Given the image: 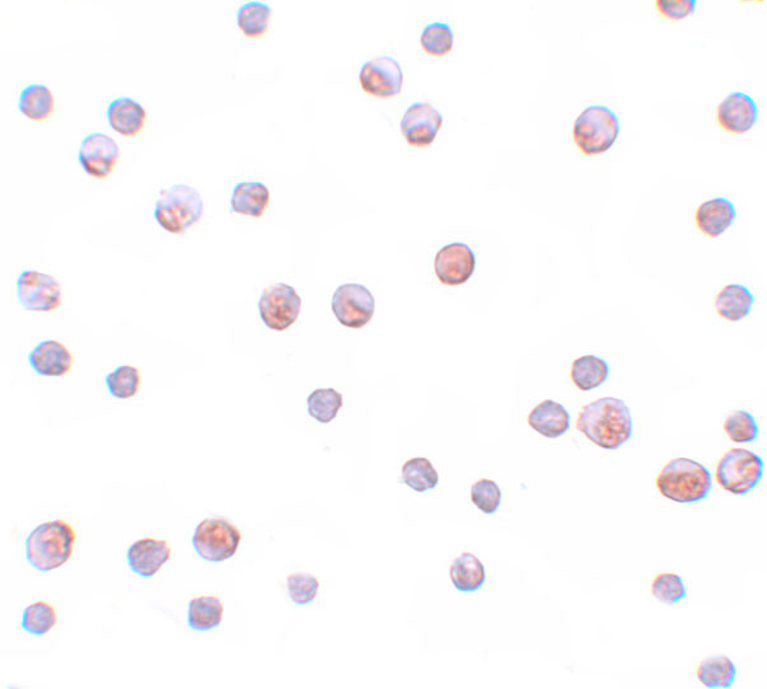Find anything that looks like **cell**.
Segmentation results:
<instances>
[{"instance_id": "1", "label": "cell", "mask_w": 767, "mask_h": 689, "mask_svg": "<svg viewBox=\"0 0 767 689\" xmlns=\"http://www.w3.org/2000/svg\"><path fill=\"white\" fill-rule=\"evenodd\" d=\"M577 429L597 447L617 451L633 437L634 420L624 401L603 397L583 407Z\"/></svg>"}, {"instance_id": "2", "label": "cell", "mask_w": 767, "mask_h": 689, "mask_svg": "<svg viewBox=\"0 0 767 689\" xmlns=\"http://www.w3.org/2000/svg\"><path fill=\"white\" fill-rule=\"evenodd\" d=\"M77 533L64 519L37 526L26 538V559L41 573L59 569L72 559Z\"/></svg>"}, {"instance_id": "3", "label": "cell", "mask_w": 767, "mask_h": 689, "mask_svg": "<svg viewBox=\"0 0 767 689\" xmlns=\"http://www.w3.org/2000/svg\"><path fill=\"white\" fill-rule=\"evenodd\" d=\"M656 485L663 498L678 504H692L708 498L713 477L703 463L680 457L662 468Z\"/></svg>"}, {"instance_id": "4", "label": "cell", "mask_w": 767, "mask_h": 689, "mask_svg": "<svg viewBox=\"0 0 767 689\" xmlns=\"http://www.w3.org/2000/svg\"><path fill=\"white\" fill-rule=\"evenodd\" d=\"M204 203L199 191L177 184L162 190L154 208L158 226L172 234H182L203 217Z\"/></svg>"}, {"instance_id": "5", "label": "cell", "mask_w": 767, "mask_h": 689, "mask_svg": "<svg viewBox=\"0 0 767 689\" xmlns=\"http://www.w3.org/2000/svg\"><path fill=\"white\" fill-rule=\"evenodd\" d=\"M619 135V117L607 106H589L574 121V144L583 156L609 152Z\"/></svg>"}, {"instance_id": "6", "label": "cell", "mask_w": 767, "mask_h": 689, "mask_svg": "<svg viewBox=\"0 0 767 689\" xmlns=\"http://www.w3.org/2000/svg\"><path fill=\"white\" fill-rule=\"evenodd\" d=\"M764 475V462L756 453L733 448L719 459L715 478L722 489L742 496L754 490Z\"/></svg>"}, {"instance_id": "7", "label": "cell", "mask_w": 767, "mask_h": 689, "mask_svg": "<svg viewBox=\"0 0 767 689\" xmlns=\"http://www.w3.org/2000/svg\"><path fill=\"white\" fill-rule=\"evenodd\" d=\"M242 533L224 518H208L195 528L193 547L200 559L223 562L232 559L240 547Z\"/></svg>"}, {"instance_id": "8", "label": "cell", "mask_w": 767, "mask_h": 689, "mask_svg": "<svg viewBox=\"0 0 767 689\" xmlns=\"http://www.w3.org/2000/svg\"><path fill=\"white\" fill-rule=\"evenodd\" d=\"M301 308L302 299L297 290L284 283L266 288L259 301L261 321L270 330L278 332L288 330L297 322Z\"/></svg>"}, {"instance_id": "9", "label": "cell", "mask_w": 767, "mask_h": 689, "mask_svg": "<svg viewBox=\"0 0 767 689\" xmlns=\"http://www.w3.org/2000/svg\"><path fill=\"white\" fill-rule=\"evenodd\" d=\"M17 298L26 311L53 312L62 306V285L53 276L25 270L17 279Z\"/></svg>"}, {"instance_id": "10", "label": "cell", "mask_w": 767, "mask_h": 689, "mask_svg": "<svg viewBox=\"0 0 767 689\" xmlns=\"http://www.w3.org/2000/svg\"><path fill=\"white\" fill-rule=\"evenodd\" d=\"M331 309L340 325L359 330L372 321L376 301L364 285L344 284L336 289Z\"/></svg>"}, {"instance_id": "11", "label": "cell", "mask_w": 767, "mask_h": 689, "mask_svg": "<svg viewBox=\"0 0 767 689\" xmlns=\"http://www.w3.org/2000/svg\"><path fill=\"white\" fill-rule=\"evenodd\" d=\"M363 91L377 98H392L400 95L404 84V72L392 56H378L368 60L359 73Z\"/></svg>"}, {"instance_id": "12", "label": "cell", "mask_w": 767, "mask_h": 689, "mask_svg": "<svg viewBox=\"0 0 767 689\" xmlns=\"http://www.w3.org/2000/svg\"><path fill=\"white\" fill-rule=\"evenodd\" d=\"M120 158V149L109 135L93 133L82 140L78 162L84 173L98 180H104L114 172Z\"/></svg>"}, {"instance_id": "13", "label": "cell", "mask_w": 767, "mask_h": 689, "mask_svg": "<svg viewBox=\"0 0 767 689\" xmlns=\"http://www.w3.org/2000/svg\"><path fill=\"white\" fill-rule=\"evenodd\" d=\"M443 116L428 102H415L402 116L400 129L411 147H429L443 125Z\"/></svg>"}, {"instance_id": "14", "label": "cell", "mask_w": 767, "mask_h": 689, "mask_svg": "<svg viewBox=\"0 0 767 689\" xmlns=\"http://www.w3.org/2000/svg\"><path fill=\"white\" fill-rule=\"evenodd\" d=\"M476 256L466 243L455 242L439 250L434 260V271L439 281L448 287L466 284L474 275Z\"/></svg>"}, {"instance_id": "15", "label": "cell", "mask_w": 767, "mask_h": 689, "mask_svg": "<svg viewBox=\"0 0 767 689\" xmlns=\"http://www.w3.org/2000/svg\"><path fill=\"white\" fill-rule=\"evenodd\" d=\"M759 119L756 102L746 93L733 92L717 107V124L720 129L734 135L750 131Z\"/></svg>"}, {"instance_id": "16", "label": "cell", "mask_w": 767, "mask_h": 689, "mask_svg": "<svg viewBox=\"0 0 767 689\" xmlns=\"http://www.w3.org/2000/svg\"><path fill=\"white\" fill-rule=\"evenodd\" d=\"M171 556L172 548L167 539L153 537L139 539L126 553L130 570L142 578H153Z\"/></svg>"}, {"instance_id": "17", "label": "cell", "mask_w": 767, "mask_h": 689, "mask_svg": "<svg viewBox=\"0 0 767 689\" xmlns=\"http://www.w3.org/2000/svg\"><path fill=\"white\" fill-rule=\"evenodd\" d=\"M28 363L42 377H64L72 370L73 355L62 342L45 340L28 354Z\"/></svg>"}, {"instance_id": "18", "label": "cell", "mask_w": 767, "mask_h": 689, "mask_svg": "<svg viewBox=\"0 0 767 689\" xmlns=\"http://www.w3.org/2000/svg\"><path fill=\"white\" fill-rule=\"evenodd\" d=\"M106 117L110 128L126 138L137 137L147 123L146 109L130 97L112 101L107 107Z\"/></svg>"}, {"instance_id": "19", "label": "cell", "mask_w": 767, "mask_h": 689, "mask_svg": "<svg viewBox=\"0 0 767 689\" xmlns=\"http://www.w3.org/2000/svg\"><path fill=\"white\" fill-rule=\"evenodd\" d=\"M736 218V208L731 200L715 198L705 201L696 210L695 226L706 237L717 238L733 226Z\"/></svg>"}, {"instance_id": "20", "label": "cell", "mask_w": 767, "mask_h": 689, "mask_svg": "<svg viewBox=\"0 0 767 689\" xmlns=\"http://www.w3.org/2000/svg\"><path fill=\"white\" fill-rule=\"evenodd\" d=\"M528 425L542 437L558 439L570 429V414L561 403L546 400L528 415Z\"/></svg>"}, {"instance_id": "21", "label": "cell", "mask_w": 767, "mask_h": 689, "mask_svg": "<svg viewBox=\"0 0 767 689\" xmlns=\"http://www.w3.org/2000/svg\"><path fill=\"white\" fill-rule=\"evenodd\" d=\"M270 203V191L263 182L243 181L233 187L231 212L261 218Z\"/></svg>"}, {"instance_id": "22", "label": "cell", "mask_w": 767, "mask_h": 689, "mask_svg": "<svg viewBox=\"0 0 767 689\" xmlns=\"http://www.w3.org/2000/svg\"><path fill=\"white\" fill-rule=\"evenodd\" d=\"M754 295L742 284H729L715 297V311L729 322H740L748 317L754 306Z\"/></svg>"}, {"instance_id": "23", "label": "cell", "mask_w": 767, "mask_h": 689, "mask_svg": "<svg viewBox=\"0 0 767 689\" xmlns=\"http://www.w3.org/2000/svg\"><path fill=\"white\" fill-rule=\"evenodd\" d=\"M450 576L458 592L474 593L485 584V566L474 553L463 552L452 562Z\"/></svg>"}, {"instance_id": "24", "label": "cell", "mask_w": 767, "mask_h": 689, "mask_svg": "<svg viewBox=\"0 0 767 689\" xmlns=\"http://www.w3.org/2000/svg\"><path fill=\"white\" fill-rule=\"evenodd\" d=\"M224 604L217 595H201L191 599L187 608V625L194 631H210L221 625Z\"/></svg>"}, {"instance_id": "25", "label": "cell", "mask_w": 767, "mask_h": 689, "mask_svg": "<svg viewBox=\"0 0 767 689\" xmlns=\"http://www.w3.org/2000/svg\"><path fill=\"white\" fill-rule=\"evenodd\" d=\"M610 365L596 355H583L575 359L570 369L574 386L583 392L601 387L609 379Z\"/></svg>"}, {"instance_id": "26", "label": "cell", "mask_w": 767, "mask_h": 689, "mask_svg": "<svg viewBox=\"0 0 767 689\" xmlns=\"http://www.w3.org/2000/svg\"><path fill=\"white\" fill-rule=\"evenodd\" d=\"M18 110L32 121L48 120L55 110L53 92L44 84H31L21 92Z\"/></svg>"}, {"instance_id": "27", "label": "cell", "mask_w": 767, "mask_h": 689, "mask_svg": "<svg viewBox=\"0 0 767 689\" xmlns=\"http://www.w3.org/2000/svg\"><path fill=\"white\" fill-rule=\"evenodd\" d=\"M736 676V664L726 655L705 659L696 670V677L706 688H729Z\"/></svg>"}, {"instance_id": "28", "label": "cell", "mask_w": 767, "mask_h": 689, "mask_svg": "<svg viewBox=\"0 0 767 689\" xmlns=\"http://www.w3.org/2000/svg\"><path fill=\"white\" fill-rule=\"evenodd\" d=\"M271 13V8L263 2L243 4L237 11V26L249 39H260L268 32Z\"/></svg>"}, {"instance_id": "29", "label": "cell", "mask_w": 767, "mask_h": 689, "mask_svg": "<svg viewBox=\"0 0 767 689\" xmlns=\"http://www.w3.org/2000/svg\"><path fill=\"white\" fill-rule=\"evenodd\" d=\"M402 481L416 492L434 490L439 484V475L428 458L415 457L402 466Z\"/></svg>"}, {"instance_id": "30", "label": "cell", "mask_w": 767, "mask_h": 689, "mask_svg": "<svg viewBox=\"0 0 767 689\" xmlns=\"http://www.w3.org/2000/svg\"><path fill=\"white\" fill-rule=\"evenodd\" d=\"M343 405V395L334 388L315 389L307 398L308 414L321 424L335 420Z\"/></svg>"}, {"instance_id": "31", "label": "cell", "mask_w": 767, "mask_h": 689, "mask_svg": "<svg viewBox=\"0 0 767 689\" xmlns=\"http://www.w3.org/2000/svg\"><path fill=\"white\" fill-rule=\"evenodd\" d=\"M59 621V614L54 604L39 601L30 604L22 614L21 626L28 634L44 636L49 634Z\"/></svg>"}, {"instance_id": "32", "label": "cell", "mask_w": 767, "mask_h": 689, "mask_svg": "<svg viewBox=\"0 0 767 689\" xmlns=\"http://www.w3.org/2000/svg\"><path fill=\"white\" fill-rule=\"evenodd\" d=\"M453 44H455V35L447 23H430L424 27L422 37H420V45H422L425 53L436 56V58L450 54Z\"/></svg>"}, {"instance_id": "33", "label": "cell", "mask_w": 767, "mask_h": 689, "mask_svg": "<svg viewBox=\"0 0 767 689\" xmlns=\"http://www.w3.org/2000/svg\"><path fill=\"white\" fill-rule=\"evenodd\" d=\"M110 395L118 400H129L137 396L140 387V373L135 367L121 365L105 378Z\"/></svg>"}, {"instance_id": "34", "label": "cell", "mask_w": 767, "mask_h": 689, "mask_svg": "<svg viewBox=\"0 0 767 689\" xmlns=\"http://www.w3.org/2000/svg\"><path fill=\"white\" fill-rule=\"evenodd\" d=\"M723 429L734 443H752L759 437L755 417L747 411H736L724 421Z\"/></svg>"}, {"instance_id": "35", "label": "cell", "mask_w": 767, "mask_h": 689, "mask_svg": "<svg viewBox=\"0 0 767 689\" xmlns=\"http://www.w3.org/2000/svg\"><path fill=\"white\" fill-rule=\"evenodd\" d=\"M653 597L658 602L667 604V606H673L681 599H684L687 594V590L680 575L673 573L658 574L652 581Z\"/></svg>"}, {"instance_id": "36", "label": "cell", "mask_w": 767, "mask_h": 689, "mask_svg": "<svg viewBox=\"0 0 767 689\" xmlns=\"http://www.w3.org/2000/svg\"><path fill=\"white\" fill-rule=\"evenodd\" d=\"M502 490L497 482L483 478L471 487V501L480 512L486 515L495 514L502 504Z\"/></svg>"}, {"instance_id": "37", "label": "cell", "mask_w": 767, "mask_h": 689, "mask_svg": "<svg viewBox=\"0 0 767 689\" xmlns=\"http://www.w3.org/2000/svg\"><path fill=\"white\" fill-rule=\"evenodd\" d=\"M287 587L291 601L297 606H306L315 601L320 581L311 574H292L288 576Z\"/></svg>"}, {"instance_id": "38", "label": "cell", "mask_w": 767, "mask_h": 689, "mask_svg": "<svg viewBox=\"0 0 767 689\" xmlns=\"http://www.w3.org/2000/svg\"><path fill=\"white\" fill-rule=\"evenodd\" d=\"M659 16L668 21H684L696 11V0H657Z\"/></svg>"}]
</instances>
